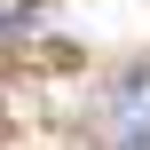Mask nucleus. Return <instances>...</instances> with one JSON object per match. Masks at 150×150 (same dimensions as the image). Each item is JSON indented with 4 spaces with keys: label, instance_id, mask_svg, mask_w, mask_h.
<instances>
[{
    "label": "nucleus",
    "instance_id": "1",
    "mask_svg": "<svg viewBox=\"0 0 150 150\" xmlns=\"http://www.w3.org/2000/svg\"><path fill=\"white\" fill-rule=\"evenodd\" d=\"M103 150H150V63L111 79V95H103Z\"/></svg>",
    "mask_w": 150,
    "mask_h": 150
}]
</instances>
